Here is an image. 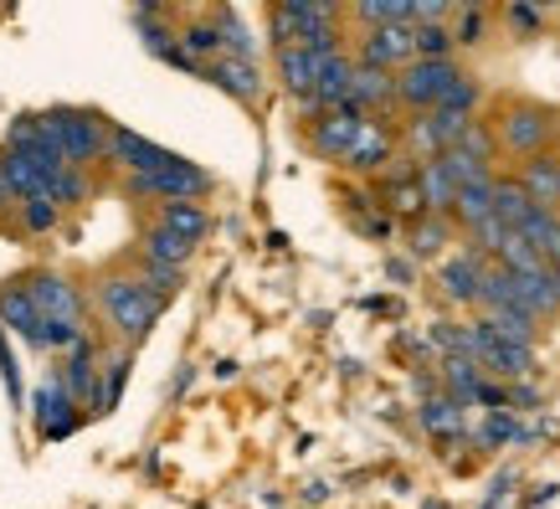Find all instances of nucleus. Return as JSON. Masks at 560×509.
<instances>
[{
    "label": "nucleus",
    "instance_id": "obj_1",
    "mask_svg": "<svg viewBox=\"0 0 560 509\" xmlns=\"http://www.w3.org/2000/svg\"><path fill=\"white\" fill-rule=\"evenodd\" d=\"M98 304L124 339H144L154 329V320H160V309H165L144 284H139V278H103Z\"/></svg>",
    "mask_w": 560,
    "mask_h": 509
},
{
    "label": "nucleus",
    "instance_id": "obj_2",
    "mask_svg": "<svg viewBox=\"0 0 560 509\" xmlns=\"http://www.w3.org/2000/svg\"><path fill=\"white\" fill-rule=\"evenodd\" d=\"M51 135L68 154V165H88V160H98L108 154V135L114 129H103L98 114H88V108H51Z\"/></svg>",
    "mask_w": 560,
    "mask_h": 509
},
{
    "label": "nucleus",
    "instance_id": "obj_3",
    "mask_svg": "<svg viewBox=\"0 0 560 509\" xmlns=\"http://www.w3.org/2000/svg\"><path fill=\"white\" fill-rule=\"evenodd\" d=\"M129 190L135 196H154V201H165V206H180L211 190V170L190 165V160H171V165L154 170V175H129Z\"/></svg>",
    "mask_w": 560,
    "mask_h": 509
},
{
    "label": "nucleus",
    "instance_id": "obj_4",
    "mask_svg": "<svg viewBox=\"0 0 560 509\" xmlns=\"http://www.w3.org/2000/svg\"><path fill=\"white\" fill-rule=\"evenodd\" d=\"M5 150H21L32 165H42L57 181L62 170H68V154H62V144H57V135H51V119L47 114H21V119H11V135H5Z\"/></svg>",
    "mask_w": 560,
    "mask_h": 509
},
{
    "label": "nucleus",
    "instance_id": "obj_5",
    "mask_svg": "<svg viewBox=\"0 0 560 509\" xmlns=\"http://www.w3.org/2000/svg\"><path fill=\"white\" fill-rule=\"evenodd\" d=\"M458 78L463 72L453 68V62H411V68L396 78V99L432 114V108H442V99L458 88Z\"/></svg>",
    "mask_w": 560,
    "mask_h": 509
},
{
    "label": "nucleus",
    "instance_id": "obj_6",
    "mask_svg": "<svg viewBox=\"0 0 560 509\" xmlns=\"http://www.w3.org/2000/svg\"><path fill=\"white\" fill-rule=\"evenodd\" d=\"M340 51V47H335ZM335 51H308V47H278V78H283V88L289 93H299V99H314V88H319L324 68H329V57Z\"/></svg>",
    "mask_w": 560,
    "mask_h": 509
},
{
    "label": "nucleus",
    "instance_id": "obj_7",
    "mask_svg": "<svg viewBox=\"0 0 560 509\" xmlns=\"http://www.w3.org/2000/svg\"><path fill=\"white\" fill-rule=\"evenodd\" d=\"M360 124H365V114H355V108H340V114H319L314 119V129H308V144H314V154L319 160H340L350 154V144H355Z\"/></svg>",
    "mask_w": 560,
    "mask_h": 509
},
{
    "label": "nucleus",
    "instance_id": "obj_8",
    "mask_svg": "<svg viewBox=\"0 0 560 509\" xmlns=\"http://www.w3.org/2000/svg\"><path fill=\"white\" fill-rule=\"evenodd\" d=\"M36 432L42 438H68L72 427H78V402L68 396V386H62V375H51V386H42L36 391Z\"/></svg>",
    "mask_w": 560,
    "mask_h": 509
},
{
    "label": "nucleus",
    "instance_id": "obj_9",
    "mask_svg": "<svg viewBox=\"0 0 560 509\" xmlns=\"http://www.w3.org/2000/svg\"><path fill=\"white\" fill-rule=\"evenodd\" d=\"M411 57H417V36L411 26H371L365 32V68H411Z\"/></svg>",
    "mask_w": 560,
    "mask_h": 509
},
{
    "label": "nucleus",
    "instance_id": "obj_10",
    "mask_svg": "<svg viewBox=\"0 0 560 509\" xmlns=\"http://www.w3.org/2000/svg\"><path fill=\"white\" fill-rule=\"evenodd\" d=\"M32 299H36V309H42V320H68V324L83 320V293L72 289L62 273H36Z\"/></svg>",
    "mask_w": 560,
    "mask_h": 509
},
{
    "label": "nucleus",
    "instance_id": "obj_11",
    "mask_svg": "<svg viewBox=\"0 0 560 509\" xmlns=\"http://www.w3.org/2000/svg\"><path fill=\"white\" fill-rule=\"evenodd\" d=\"M108 154H114L119 165H129V175H154V170H165L171 160H180V154L160 150V144H150V139L135 135V129H114V135H108Z\"/></svg>",
    "mask_w": 560,
    "mask_h": 509
},
{
    "label": "nucleus",
    "instance_id": "obj_12",
    "mask_svg": "<svg viewBox=\"0 0 560 509\" xmlns=\"http://www.w3.org/2000/svg\"><path fill=\"white\" fill-rule=\"evenodd\" d=\"M93 360H98V345H93V339H83V345H78V350H72L68 356V366H62V386H68V396L72 402H78V407H88V402H93V407H98V366H93Z\"/></svg>",
    "mask_w": 560,
    "mask_h": 509
},
{
    "label": "nucleus",
    "instance_id": "obj_13",
    "mask_svg": "<svg viewBox=\"0 0 560 509\" xmlns=\"http://www.w3.org/2000/svg\"><path fill=\"white\" fill-rule=\"evenodd\" d=\"M0 181H5V190H11V196H21V201H36V196H47V190H51V175L42 165H32L21 150L0 154Z\"/></svg>",
    "mask_w": 560,
    "mask_h": 509
},
{
    "label": "nucleus",
    "instance_id": "obj_14",
    "mask_svg": "<svg viewBox=\"0 0 560 509\" xmlns=\"http://www.w3.org/2000/svg\"><path fill=\"white\" fill-rule=\"evenodd\" d=\"M483 278H489V268L478 263V253H463L453 263H442V289H447V299H458V304H478L483 299Z\"/></svg>",
    "mask_w": 560,
    "mask_h": 509
},
{
    "label": "nucleus",
    "instance_id": "obj_15",
    "mask_svg": "<svg viewBox=\"0 0 560 509\" xmlns=\"http://www.w3.org/2000/svg\"><path fill=\"white\" fill-rule=\"evenodd\" d=\"M206 78H211L217 88H226V93L242 99V103H257V93H262L257 62H247V57H217V62L206 68Z\"/></svg>",
    "mask_w": 560,
    "mask_h": 509
},
{
    "label": "nucleus",
    "instance_id": "obj_16",
    "mask_svg": "<svg viewBox=\"0 0 560 509\" xmlns=\"http://www.w3.org/2000/svg\"><path fill=\"white\" fill-rule=\"evenodd\" d=\"M0 324H11L21 339H32V345H42V309H36L32 289H0Z\"/></svg>",
    "mask_w": 560,
    "mask_h": 509
},
{
    "label": "nucleus",
    "instance_id": "obj_17",
    "mask_svg": "<svg viewBox=\"0 0 560 509\" xmlns=\"http://www.w3.org/2000/svg\"><path fill=\"white\" fill-rule=\"evenodd\" d=\"M386 160H390L386 124L365 119V124H360V135H355V144H350V154H345V165H350V170H381Z\"/></svg>",
    "mask_w": 560,
    "mask_h": 509
},
{
    "label": "nucleus",
    "instance_id": "obj_18",
    "mask_svg": "<svg viewBox=\"0 0 560 509\" xmlns=\"http://www.w3.org/2000/svg\"><path fill=\"white\" fill-rule=\"evenodd\" d=\"M520 238H525L529 247L550 263V268H560V217H556V211L535 206V211H529V221L520 227Z\"/></svg>",
    "mask_w": 560,
    "mask_h": 509
},
{
    "label": "nucleus",
    "instance_id": "obj_19",
    "mask_svg": "<svg viewBox=\"0 0 560 509\" xmlns=\"http://www.w3.org/2000/svg\"><path fill=\"white\" fill-rule=\"evenodd\" d=\"M520 186H525V196L535 206H545V211H550V206L560 201V160H529L525 165V175H520Z\"/></svg>",
    "mask_w": 560,
    "mask_h": 509
},
{
    "label": "nucleus",
    "instance_id": "obj_20",
    "mask_svg": "<svg viewBox=\"0 0 560 509\" xmlns=\"http://www.w3.org/2000/svg\"><path fill=\"white\" fill-rule=\"evenodd\" d=\"M550 135V119H545L540 108H514L510 119H504V144L510 150H540V139Z\"/></svg>",
    "mask_w": 560,
    "mask_h": 509
},
{
    "label": "nucleus",
    "instance_id": "obj_21",
    "mask_svg": "<svg viewBox=\"0 0 560 509\" xmlns=\"http://www.w3.org/2000/svg\"><path fill=\"white\" fill-rule=\"evenodd\" d=\"M417 186H422V206H432V211H453L458 206V181L442 170V160H427L417 170Z\"/></svg>",
    "mask_w": 560,
    "mask_h": 509
},
{
    "label": "nucleus",
    "instance_id": "obj_22",
    "mask_svg": "<svg viewBox=\"0 0 560 509\" xmlns=\"http://www.w3.org/2000/svg\"><path fill=\"white\" fill-rule=\"evenodd\" d=\"M190 253H196V242L175 238V232H165V227H150L144 232V263H165V268H186Z\"/></svg>",
    "mask_w": 560,
    "mask_h": 509
},
{
    "label": "nucleus",
    "instance_id": "obj_23",
    "mask_svg": "<svg viewBox=\"0 0 560 509\" xmlns=\"http://www.w3.org/2000/svg\"><path fill=\"white\" fill-rule=\"evenodd\" d=\"M396 99V78H386L381 68H365L360 62L355 68V93H350V108L355 114H365V108H375V103H390Z\"/></svg>",
    "mask_w": 560,
    "mask_h": 509
},
{
    "label": "nucleus",
    "instance_id": "obj_24",
    "mask_svg": "<svg viewBox=\"0 0 560 509\" xmlns=\"http://www.w3.org/2000/svg\"><path fill=\"white\" fill-rule=\"evenodd\" d=\"M160 227L186 242H201L206 232H211V217H206L196 201H180V206H160Z\"/></svg>",
    "mask_w": 560,
    "mask_h": 509
},
{
    "label": "nucleus",
    "instance_id": "obj_25",
    "mask_svg": "<svg viewBox=\"0 0 560 509\" xmlns=\"http://www.w3.org/2000/svg\"><path fill=\"white\" fill-rule=\"evenodd\" d=\"M514 284H520V299H525V309H529V314H550V309H560L556 268L529 273V278H520V273H514Z\"/></svg>",
    "mask_w": 560,
    "mask_h": 509
},
{
    "label": "nucleus",
    "instance_id": "obj_26",
    "mask_svg": "<svg viewBox=\"0 0 560 509\" xmlns=\"http://www.w3.org/2000/svg\"><path fill=\"white\" fill-rule=\"evenodd\" d=\"M422 427L438 438H458L463 432V402L458 396H427L422 402Z\"/></svg>",
    "mask_w": 560,
    "mask_h": 509
},
{
    "label": "nucleus",
    "instance_id": "obj_27",
    "mask_svg": "<svg viewBox=\"0 0 560 509\" xmlns=\"http://www.w3.org/2000/svg\"><path fill=\"white\" fill-rule=\"evenodd\" d=\"M529 211H535V201L525 196V186H514V181H499V186H493V217L510 221L514 232L529 221Z\"/></svg>",
    "mask_w": 560,
    "mask_h": 509
},
{
    "label": "nucleus",
    "instance_id": "obj_28",
    "mask_svg": "<svg viewBox=\"0 0 560 509\" xmlns=\"http://www.w3.org/2000/svg\"><path fill=\"white\" fill-rule=\"evenodd\" d=\"M493 186H499V181H474V186H463L458 190V206H453V211H458V221H468V227H478V221H489L493 217Z\"/></svg>",
    "mask_w": 560,
    "mask_h": 509
},
{
    "label": "nucleus",
    "instance_id": "obj_29",
    "mask_svg": "<svg viewBox=\"0 0 560 509\" xmlns=\"http://www.w3.org/2000/svg\"><path fill=\"white\" fill-rule=\"evenodd\" d=\"M411 36H417V62H447V47H453L447 26H411Z\"/></svg>",
    "mask_w": 560,
    "mask_h": 509
},
{
    "label": "nucleus",
    "instance_id": "obj_30",
    "mask_svg": "<svg viewBox=\"0 0 560 509\" xmlns=\"http://www.w3.org/2000/svg\"><path fill=\"white\" fill-rule=\"evenodd\" d=\"M21 227L26 232H57V201L51 196H36V201H21Z\"/></svg>",
    "mask_w": 560,
    "mask_h": 509
},
{
    "label": "nucleus",
    "instance_id": "obj_31",
    "mask_svg": "<svg viewBox=\"0 0 560 509\" xmlns=\"http://www.w3.org/2000/svg\"><path fill=\"white\" fill-rule=\"evenodd\" d=\"M83 324H68V320H47L42 324V350H78L83 345Z\"/></svg>",
    "mask_w": 560,
    "mask_h": 509
},
{
    "label": "nucleus",
    "instance_id": "obj_32",
    "mask_svg": "<svg viewBox=\"0 0 560 509\" xmlns=\"http://www.w3.org/2000/svg\"><path fill=\"white\" fill-rule=\"evenodd\" d=\"M124 375H129V356H108L103 360V391H98V412H108L119 402L124 391Z\"/></svg>",
    "mask_w": 560,
    "mask_h": 509
},
{
    "label": "nucleus",
    "instance_id": "obj_33",
    "mask_svg": "<svg viewBox=\"0 0 560 509\" xmlns=\"http://www.w3.org/2000/svg\"><path fill=\"white\" fill-rule=\"evenodd\" d=\"M139 284H144V289H150L154 299L165 304V299L180 289V268H165V263H144V278H139Z\"/></svg>",
    "mask_w": 560,
    "mask_h": 509
},
{
    "label": "nucleus",
    "instance_id": "obj_34",
    "mask_svg": "<svg viewBox=\"0 0 560 509\" xmlns=\"http://www.w3.org/2000/svg\"><path fill=\"white\" fill-rule=\"evenodd\" d=\"M47 196H51V201H57V206H78V201H83V196H88V181H83V175H78V165H68V170H62V175L51 181V190H47Z\"/></svg>",
    "mask_w": 560,
    "mask_h": 509
},
{
    "label": "nucleus",
    "instance_id": "obj_35",
    "mask_svg": "<svg viewBox=\"0 0 560 509\" xmlns=\"http://www.w3.org/2000/svg\"><path fill=\"white\" fill-rule=\"evenodd\" d=\"M474 238H478V247H483V253H504V242L514 238V227H510V221H499V217H489V221H478V227H474Z\"/></svg>",
    "mask_w": 560,
    "mask_h": 509
},
{
    "label": "nucleus",
    "instance_id": "obj_36",
    "mask_svg": "<svg viewBox=\"0 0 560 509\" xmlns=\"http://www.w3.org/2000/svg\"><path fill=\"white\" fill-rule=\"evenodd\" d=\"M483 442H514V438H529L525 427H514L510 412H489V423H483V432H478Z\"/></svg>",
    "mask_w": 560,
    "mask_h": 509
},
{
    "label": "nucleus",
    "instance_id": "obj_37",
    "mask_svg": "<svg viewBox=\"0 0 560 509\" xmlns=\"http://www.w3.org/2000/svg\"><path fill=\"white\" fill-rule=\"evenodd\" d=\"M180 42H186V51H221L226 47V42H221V26H186Z\"/></svg>",
    "mask_w": 560,
    "mask_h": 509
},
{
    "label": "nucleus",
    "instance_id": "obj_38",
    "mask_svg": "<svg viewBox=\"0 0 560 509\" xmlns=\"http://www.w3.org/2000/svg\"><path fill=\"white\" fill-rule=\"evenodd\" d=\"M0 375H5V391H11V407H21V371H16V356H11V345L0 339Z\"/></svg>",
    "mask_w": 560,
    "mask_h": 509
},
{
    "label": "nucleus",
    "instance_id": "obj_39",
    "mask_svg": "<svg viewBox=\"0 0 560 509\" xmlns=\"http://www.w3.org/2000/svg\"><path fill=\"white\" fill-rule=\"evenodd\" d=\"M442 238H447V227H442V221L432 217V221H422V227L411 232V247H417V253H438Z\"/></svg>",
    "mask_w": 560,
    "mask_h": 509
},
{
    "label": "nucleus",
    "instance_id": "obj_40",
    "mask_svg": "<svg viewBox=\"0 0 560 509\" xmlns=\"http://www.w3.org/2000/svg\"><path fill=\"white\" fill-rule=\"evenodd\" d=\"M453 42H483V11H478V5H463L458 11V32H453Z\"/></svg>",
    "mask_w": 560,
    "mask_h": 509
},
{
    "label": "nucleus",
    "instance_id": "obj_41",
    "mask_svg": "<svg viewBox=\"0 0 560 509\" xmlns=\"http://www.w3.org/2000/svg\"><path fill=\"white\" fill-rule=\"evenodd\" d=\"M474 103H478V83H474V78H458V88H453V93L442 99V108H453V114H468Z\"/></svg>",
    "mask_w": 560,
    "mask_h": 509
},
{
    "label": "nucleus",
    "instance_id": "obj_42",
    "mask_svg": "<svg viewBox=\"0 0 560 509\" xmlns=\"http://www.w3.org/2000/svg\"><path fill=\"white\" fill-rule=\"evenodd\" d=\"M458 150H463V154H474V160H483V165H489V154H493V139H489V135H483V129H478V124H474V129L463 135V144H458Z\"/></svg>",
    "mask_w": 560,
    "mask_h": 509
},
{
    "label": "nucleus",
    "instance_id": "obj_43",
    "mask_svg": "<svg viewBox=\"0 0 560 509\" xmlns=\"http://www.w3.org/2000/svg\"><path fill=\"white\" fill-rule=\"evenodd\" d=\"M510 16H514V21H520V26H540V16H535V11H529V5H514Z\"/></svg>",
    "mask_w": 560,
    "mask_h": 509
},
{
    "label": "nucleus",
    "instance_id": "obj_44",
    "mask_svg": "<svg viewBox=\"0 0 560 509\" xmlns=\"http://www.w3.org/2000/svg\"><path fill=\"white\" fill-rule=\"evenodd\" d=\"M0 201H5V181H0Z\"/></svg>",
    "mask_w": 560,
    "mask_h": 509
},
{
    "label": "nucleus",
    "instance_id": "obj_45",
    "mask_svg": "<svg viewBox=\"0 0 560 509\" xmlns=\"http://www.w3.org/2000/svg\"><path fill=\"white\" fill-rule=\"evenodd\" d=\"M556 289H560V268H556Z\"/></svg>",
    "mask_w": 560,
    "mask_h": 509
}]
</instances>
